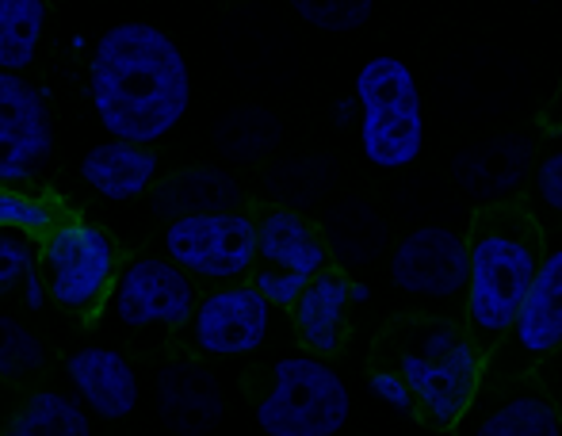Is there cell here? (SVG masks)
I'll list each match as a JSON object with an SVG mask.
<instances>
[{
    "instance_id": "obj_1",
    "label": "cell",
    "mask_w": 562,
    "mask_h": 436,
    "mask_svg": "<svg viewBox=\"0 0 562 436\" xmlns=\"http://www.w3.org/2000/svg\"><path fill=\"white\" fill-rule=\"evenodd\" d=\"M89 100L108 138L154 146L177 131L192 108V69L157 23L123 20L97 38Z\"/></svg>"
},
{
    "instance_id": "obj_2",
    "label": "cell",
    "mask_w": 562,
    "mask_h": 436,
    "mask_svg": "<svg viewBox=\"0 0 562 436\" xmlns=\"http://www.w3.org/2000/svg\"><path fill=\"white\" fill-rule=\"evenodd\" d=\"M543 226L525 200L479 208L467 230L463 329L482 356L509 333L517 306L543 260Z\"/></svg>"
},
{
    "instance_id": "obj_3",
    "label": "cell",
    "mask_w": 562,
    "mask_h": 436,
    "mask_svg": "<svg viewBox=\"0 0 562 436\" xmlns=\"http://www.w3.org/2000/svg\"><path fill=\"white\" fill-rule=\"evenodd\" d=\"M375 356V368L398 371L425 422L437 429H456L486 371V356L451 318H398L383 329Z\"/></svg>"
},
{
    "instance_id": "obj_4",
    "label": "cell",
    "mask_w": 562,
    "mask_h": 436,
    "mask_svg": "<svg viewBox=\"0 0 562 436\" xmlns=\"http://www.w3.org/2000/svg\"><path fill=\"white\" fill-rule=\"evenodd\" d=\"M360 149L383 172L409 169L425 154V104L414 69L394 54H375L356 74Z\"/></svg>"
},
{
    "instance_id": "obj_5",
    "label": "cell",
    "mask_w": 562,
    "mask_h": 436,
    "mask_svg": "<svg viewBox=\"0 0 562 436\" xmlns=\"http://www.w3.org/2000/svg\"><path fill=\"white\" fill-rule=\"evenodd\" d=\"M348 417V383L322 356L291 353L272 364V383L257 402V429L265 436H337Z\"/></svg>"
},
{
    "instance_id": "obj_6",
    "label": "cell",
    "mask_w": 562,
    "mask_h": 436,
    "mask_svg": "<svg viewBox=\"0 0 562 436\" xmlns=\"http://www.w3.org/2000/svg\"><path fill=\"white\" fill-rule=\"evenodd\" d=\"M38 272L50 303L74 314H92L108 303V291L115 283V242L97 222L61 219L38 245Z\"/></svg>"
},
{
    "instance_id": "obj_7",
    "label": "cell",
    "mask_w": 562,
    "mask_h": 436,
    "mask_svg": "<svg viewBox=\"0 0 562 436\" xmlns=\"http://www.w3.org/2000/svg\"><path fill=\"white\" fill-rule=\"evenodd\" d=\"M161 249L192 280L234 283L257 265V219H249L245 211L169 219Z\"/></svg>"
},
{
    "instance_id": "obj_8",
    "label": "cell",
    "mask_w": 562,
    "mask_h": 436,
    "mask_svg": "<svg viewBox=\"0 0 562 436\" xmlns=\"http://www.w3.org/2000/svg\"><path fill=\"white\" fill-rule=\"evenodd\" d=\"M562 348V245L543 249V260L517 306L509 333L486 356L482 376H525Z\"/></svg>"
},
{
    "instance_id": "obj_9",
    "label": "cell",
    "mask_w": 562,
    "mask_h": 436,
    "mask_svg": "<svg viewBox=\"0 0 562 436\" xmlns=\"http://www.w3.org/2000/svg\"><path fill=\"white\" fill-rule=\"evenodd\" d=\"M195 299V280L169 257H134L115 272L108 311L126 329H184Z\"/></svg>"
},
{
    "instance_id": "obj_10",
    "label": "cell",
    "mask_w": 562,
    "mask_h": 436,
    "mask_svg": "<svg viewBox=\"0 0 562 436\" xmlns=\"http://www.w3.org/2000/svg\"><path fill=\"white\" fill-rule=\"evenodd\" d=\"M459 436H562V414L532 371L482 376L479 394L456 422Z\"/></svg>"
},
{
    "instance_id": "obj_11",
    "label": "cell",
    "mask_w": 562,
    "mask_h": 436,
    "mask_svg": "<svg viewBox=\"0 0 562 436\" xmlns=\"http://www.w3.org/2000/svg\"><path fill=\"white\" fill-rule=\"evenodd\" d=\"M54 157V115L46 92L23 74H0V185L43 177Z\"/></svg>"
},
{
    "instance_id": "obj_12",
    "label": "cell",
    "mask_w": 562,
    "mask_h": 436,
    "mask_svg": "<svg viewBox=\"0 0 562 436\" xmlns=\"http://www.w3.org/2000/svg\"><path fill=\"white\" fill-rule=\"evenodd\" d=\"M536 149H540V142L528 131L490 134V138L471 142L451 157V180L474 208L525 200Z\"/></svg>"
},
{
    "instance_id": "obj_13",
    "label": "cell",
    "mask_w": 562,
    "mask_h": 436,
    "mask_svg": "<svg viewBox=\"0 0 562 436\" xmlns=\"http://www.w3.org/2000/svg\"><path fill=\"white\" fill-rule=\"evenodd\" d=\"M391 283L409 299L451 303L467 288V237L451 226H417L394 245Z\"/></svg>"
},
{
    "instance_id": "obj_14",
    "label": "cell",
    "mask_w": 562,
    "mask_h": 436,
    "mask_svg": "<svg viewBox=\"0 0 562 436\" xmlns=\"http://www.w3.org/2000/svg\"><path fill=\"white\" fill-rule=\"evenodd\" d=\"M188 326L203 356H249L268 340L272 306L257 295L252 283H218L211 295L195 299Z\"/></svg>"
},
{
    "instance_id": "obj_15",
    "label": "cell",
    "mask_w": 562,
    "mask_h": 436,
    "mask_svg": "<svg viewBox=\"0 0 562 436\" xmlns=\"http://www.w3.org/2000/svg\"><path fill=\"white\" fill-rule=\"evenodd\" d=\"M223 383L207 364L180 356L157 371V417L169 433L207 436L223 422Z\"/></svg>"
},
{
    "instance_id": "obj_16",
    "label": "cell",
    "mask_w": 562,
    "mask_h": 436,
    "mask_svg": "<svg viewBox=\"0 0 562 436\" xmlns=\"http://www.w3.org/2000/svg\"><path fill=\"white\" fill-rule=\"evenodd\" d=\"M66 376L74 387V399L81 402L89 414L104 417V422H123L138 410L142 383L134 364L123 353L108 345H81L69 353Z\"/></svg>"
},
{
    "instance_id": "obj_17",
    "label": "cell",
    "mask_w": 562,
    "mask_h": 436,
    "mask_svg": "<svg viewBox=\"0 0 562 436\" xmlns=\"http://www.w3.org/2000/svg\"><path fill=\"white\" fill-rule=\"evenodd\" d=\"M77 172H81L85 188H92L100 200L131 203L154 188L157 154H154V146L108 138V142H97V146L81 157V169Z\"/></svg>"
},
{
    "instance_id": "obj_18",
    "label": "cell",
    "mask_w": 562,
    "mask_h": 436,
    "mask_svg": "<svg viewBox=\"0 0 562 436\" xmlns=\"http://www.w3.org/2000/svg\"><path fill=\"white\" fill-rule=\"evenodd\" d=\"M154 211L161 219H184V215H207V211H241L245 192L237 177L223 165H188V169L169 172L157 180Z\"/></svg>"
},
{
    "instance_id": "obj_19",
    "label": "cell",
    "mask_w": 562,
    "mask_h": 436,
    "mask_svg": "<svg viewBox=\"0 0 562 436\" xmlns=\"http://www.w3.org/2000/svg\"><path fill=\"white\" fill-rule=\"evenodd\" d=\"M257 260L272 268H288L306 280L329 268V253L318 226L303 211L291 208H272L257 219Z\"/></svg>"
},
{
    "instance_id": "obj_20",
    "label": "cell",
    "mask_w": 562,
    "mask_h": 436,
    "mask_svg": "<svg viewBox=\"0 0 562 436\" xmlns=\"http://www.w3.org/2000/svg\"><path fill=\"white\" fill-rule=\"evenodd\" d=\"M322 242H326V253L345 268H363L375 265L379 257L391 245V226L386 219L371 208L368 200H356V195H345L334 208L326 211L318 226Z\"/></svg>"
},
{
    "instance_id": "obj_21",
    "label": "cell",
    "mask_w": 562,
    "mask_h": 436,
    "mask_svg": "<svg viewBox=\"0 0 562 436\" xmlns=\"http://www.w3.org/2000/svg\"><path fill=\"white\" fill-rule=\"evenodd\" d=\"M291 314H295L299 337L314 356L337 353L348 322V276L337 268H322L318 276L306 280Z\"/></svg>"
},
{
    "instance_id": "obj_22",
    "label": "cell",
    "mask_w": 562,
    "mask_h": 436,
    "mask_svg": "<svg viewBox=\"0 0 562 436\" xmlns=\"http://www.w3.org/2000/svg\"><path fill=\"white\" fill-rule=\"evenodd\" d=\"M334 185H337V161L329 154L283 157V161L268 165V172H265V192L272 195L280 208H291V211L318 208Z\"/></svg>"
},
{
    "instance_id": "obj_23",
    "label": "cell",
    "mask_w": 562,
    "mask_h": 436,
    "mask_svg": "<svg viewBox=\"0 0 562 436\" xmlns=\"http://www.w3.org/2000/svg\"><path fill=\"white\" fill-rule=\"evenodd\" d=\"M211 138H215L218 154L229 157V161L252 165V161H265V157H272L276 149H280L283 123L276 111H268L260 104H241L218 119Z\"/></svg>"
},
{
    "instance_id": "obj_24",
    "label": "cell",
    "mask_w": 562,
    "mask_h": 436,
    "mask_svg": "<svg viewBox=\"0 0 562 436\" xmlns=\"http://www.w3.org/2000/svg\"><path fill=\"white\" fill-rule=\"evenodd\" d=\"M0 436H92V414L61 391H35L8 417Z\"/></svg>"
},
{
    "instance_id": "obj_25",
    "label": "cell",
    "mask_w": 562,
    "mask_h": 436,
    "mask_svg": "<svg viewBox=\"0 0 562 436\" xmlns=\"http://www.w3.org/2000/svg\"><path fill=\"white\" fill-rule=\"evenodd\" d=\"M46 35V0H0V74H27Z\"/></svg>"
},
{
    "instance_id": "obj_26",
    "label": "cell",
    "mask_w": 562,
    "mask_h": 436,
    "mask_svg": "<svg viewBox=\"0 0 562 436\" xmlns=\"http://www.w3.org/2000/svg\"><path fill=\"white\" fill-rule=\"evenodd\" d=\"M61 222L58 208L46 195L23 192V188L0 185V230L27 237H46Z\"/></svg>"
},
{
    "instance_id": "obj_27",
    "label": "cell",
    "mask_w": 562,
    "mask_h": 436,
    "mask_svg": "<svg viewBox=\"0 0 562 436\" xmlns=\"http://www.w3.org/2000/svg\"><path fill=\"white\" fill-rule=\"evenodd\" d=\"M46 364V345L31 326L0 314V379H23Z\"/></svg>"
},
{
    "instance_id": "obj_28",
    "label": "cell",
    "mask_w": 562,
    "mask_h": 436,
    "mask_svg": "<svg viewBox=\"0 0 562 436\" xmlns=\"http://www.w3.org/2000/svg\"><path fill=\"white\" fill-rule=\"evenodd\" d=\"M288 4L299 20L311 23L314 31H326V35L360 31L375 12V0H288Z\"/></svg>"
},
{
    "instance_id": "obj_29",
    "label": "cell",
    "mask_w": 562,
    "mask_h": 436,
    "mask_svg": "<svg viewBox=\"0 0 562 436\" xmlns=\"http://www.w3.org/2000/svg\"><path fill=\"white\" fill-rule=\"evenodd\" d=\"M38 272V245L27 234L0 230V299H12Z\"/></svg>"
},
{
    "instance_id": "obj_30",
    "label": "cell",
    "mask_w": 562,
    "mask_h": 436,
    "mask_svg": "<svg viewBox=\"0 0 562 436\" xmlns=\"http://www.w3.org/2000/svg\"><path fill=\"white\" fill-rule=\"evenodd\" d=\"M528 192L540 203L543 211L562 219V131H551V142L543 149H536L532 180H528Z\"/></svg>"
},
{
    "instance_id": "obj_31",
    "label": "cell",
    "mask_w": 562,
    "mask_h": 436,
    "mask_svg": "<svg viewBox=\"0 0 562 436\" xmlns=\"http://www.w3.org/2000/svg\"><path fill=\"white\" fill-rule=\"evenodd\" d=\"M252 288H257V295L265 299L268 306H283V311H291L295 306V299L303 295L306 288V276L299 272H288V268H257V276H252Z\"/></svg>"
},
{
    "instance_id": "obj_32",
    "label": "cell",
    "mask_w": 562,
    "mask_h": 436,
    "mask_svg": "<svg viewBox=\"0 0 562 436\" xmlns=\"http://www.w3.org/2000/svg\"><path fill=\"white\" fill-rule=\"evenodd\" d=\"M368 391H371V399H379L383 406H391L394 414H417V402H414V394H409V387L402 383V376L398 371H391V368H375L368 376Z\"/></svg>"
},
{
    "instance_id": "obj_33",
    "label": "cell",
    "mask_w": 562,
    "mask_h": 436,
    "mask_svg": "<svg viewBox=\"0 0 562 436\" xmlns=\"http://www.w3.org/2000/svg\"><path fill=\"white\" fill-rule=\"evenodd\" d=\"M532 376L540 379V387L551 394V402H555L559 414H562V348H559V353H551L543 364H536Z\"/></svg>"
},
{
    "instance_id": "obj_34",
    "label": "cell",
    "mask_w": 562,
    "mask_h": 436,
    "mask_svg": "<svg viewBox=\"0 0 562 436\" xmlns=\"http://www.w3.org/2000/svg\"><path fill=\"white\" fill-rule=\"evenodd\" d=\"M334 119H337V126H356V119H360L356 97H340L337 104H334Z\"/></svg>"
},
{
    "instance_id": "obj_35",
    "label": "cell",
    "mask_w": 562,
    "mask_h": 436,
    "mask_svg": "<svg viewBox=\"0 0 562 436\" xmlns=\"http://www.w3.org/2000/svg\"><path fill=\"white\" fill-rule=\"evenodd\" d=\"M543 126H548V131H562V85L555 97H551L548 111H543Z\"/></svg>"
},
{
    "instance_id": "obj_36",
    "label": "cell",
    "mask_w": 562,
    "mask_h": 436,
    "mask_svg": "<svg viewBox=\"0 0 562 436\" xmlns=\"http://www.w3.org/2000/svg\"><path fill=\"white\" fill-rule=\"evenodd\" d=\"M371 303V288L363 280H348V306H363Z\"/></svg>"
},
{
    "instance_id": "obj_37",
    "label": "cell",
    "mask_w": 562,
    "mask_h": 436,
    "mask_svg": "<svg viewBox=\"0 0 562 436\" xmlns=\"http://www.w3.org/2000/svg\"><path fill=\"white\" fill-rule=\"evenodd\" d=\"M528 4H543V0H528Z\"/></svg>"
}]
</instances>
